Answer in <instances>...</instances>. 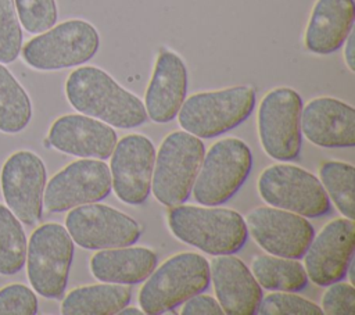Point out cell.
Segmentation results:
<instances>
[{
	"label": "cell",
	"mask_w": 355,
	"mask_h": 315,
	"mask_svg": "<svg viewBox=\"0 0 355 315\" xmlns=\"http://www.w3.org/2000/svg\"><path fill=\"white\" fill-rule=\"evenodd\" d=\"M65 97L80 114L119 129H132L147 121L143 101L94 65H79L65 80Z\"/></svg>",
	"instance_id": "obj_1"
},
{
	"label": "cell",
	"mask_w": 355,
	"mask_h": 315,
	"mask_svg": "<svg viewBox=\"0 0 355 315\" xmlns=\"http://www.w3.org/2000/svg\"><path fill=\"white\" fill-rule=\"evenodd\" d=\"M166 221L176 239L211 255L234 254L248 237L241 214L218 205L183 203L169 208Z\"/></svg>",
	"instance_id": "obj_2"
},
{
	"label": "cell",
	"mask_w": 355,
	"mask_h": 315,
	"mask_svg": "<svg viewBox=\"0 0 355 315\" xmlns=\"http://www.w3.org/2000/svg\"><path fill=\"white\" fill-rule=\"evenodd\" d=\"M209 286V262L197 253H178L155 266L139 290L144 314L158 315L182 305Z\"/></svg>",
	"instance_id": "obj_3"
},
{
	"label": "cell",
	"mask_w": 355,
	"mask_h": 315,
	"mask_svg": "<svg viewBox=\"0 0 355 315\" xmlns=\"http://www.w3.org/2000/svg\"><path fill=\"white\" fill-rule=\"evenodd\" d=\"M100 47L93 24L71 18L29 39L21 49L24 62L36 71H60L90 61Z\"/></svg>",
	"instance_id": "obj_4"
},
{
	"label": "cell",
	"mask_w": 355,
	"mask_h": 315,
	"mask_svg": "<svg viewBox=\"0 0 355 315\" xmlns=\"http://www.w3.org/2000/svg\"><path fill=\"white\" fill-rule=\"evenodd\" d=\"M254 107L255 90L248 85H236L190 94L176 117L183 130L200 139H211L244 122Z\"/></svg>",
	"instance_id": "obj_5"
},
{
	"label": "cell",
	"mask_w": 355,
	"mask_h": 315,
	"mask_svg": "<svg viewBox=\"0 0 355 315\" xmlns=\"http://www.w3.org/2000/svg\"><path fill=\"white\" fill-rule=\"evenodd\" d=\"M204 153L202 140L186 130H173L162 139L151 179V191L159 204L171 208L190 197Z\"/></svg>",
	"instance_id": "obj_6"
},
{
	"label": "cell",
	"mask_w": 355,
	"mask_h": 315,
	"mask_svg": "<svg viewBox=\"0 0 355 315\" xmlns=\"http://www.w3.org/2000/svg\"><path fill=\"white\" fill-rule=\"evenodd\" d=\"M252 168V153L239 137L216 140L204 153L191 194L198 204L220 205L247 180Z\"/></svg>",
	"instance_id": "obj_7"
},
{
	"label": "cell",
	"mask_w": 355,
	"mask_h": 315,
	"mask_svg": "<svg viewBox=\"0 0 355 315\" xmlns=\"http://www.w3.org/2000/svg\"><path fill=\"white\" fill-rule=\"evenodd\" d=\"M302 97L287 86L273 87L263 94L257 111V129L262 150L273 160H297L302 146Z\"/></svg>",
	"instance_id": "obj_8"
},
{
	"label": "cell",
	"mask_w": 355,
	"mask_h": 315,
	"mask_svg": "<svg viewBox=\"0 0 355 315\" xmlns=\"http://www.w3.org/2000/svg\"><path fill=\"white\" fill-rule=\"evenodd\" d=\"M73 258V240L65 226L47 222L37 226L26 247V273L32 289L44 298L64 294Z\"/></svg>",
	"instance_id": "obj_9"
},
{
	"label": "cell",
	"mask_w": 355,
	"mask_h": 315,
	"mask_svg": "<svg viewBox=\"0 0 355 315\" xmlns=\"http://www.w3.org/2000/svg\"><path fill=\"white\" fill-rule=\"evenodd\" d=\"M261 198L305 218H318L330 211V200L320 180L293 164H273L262 169L257 180Z\"/></svg>",
	"instance_id": "obj_10"
},
{
	"label": "cell",
	"mask_w": 355,
	"mask_h": 315,
	"mask_svg": "<svg viewBox=\"0 0 355 315\" xmlns=\"http://www.w3.org/2000/svg\"><path fill=\"white\" fill-rule=\"evenodd\" d=\"M65 228L73 243L86 250L135 244L143 230L136 219L100 201L71 208Z\"/></svg>",
	"instance_id": "obj_11"
},
{
	"label": "cell",
	"mask_w": 355,
	"mask_h": 315,
	"mask_svg": "<svg viewBox=\"0 0 355 315\" xmlns=\"http://www.w3.org/2000/svg\"><path fill=\"white\" fill-rule=\"evenodd\" d=\"M111 191V173L103 160L80 158L51 176L44 187L43 207L64 212L73 207L97 203Z\"/></svg>",
	"instance_id": "obj_12"
},
{
	"label": "cell",
	"mask_w": 355,
	"mask_h": 315,
	"mask_svg": "<svg viewBox=\"0 0 355 315\" xmlns=\"http://www.w3.org/2000/svg\"><path fill=\"white\" fill-rule=\"evenodd\" d=\"M46 179L43 160L31 150H18L4 161L0 172L1 193L21 223L32 226L40 221Z\"/></svg>",
	"instance_id": "obj_13"
},
{
	"label": "cell",
	"mask_w": 355,
	"mask_h": 315,
	"mask_svg": "<svg viewBox=\"0 0 355 315\" xmlns=\"http://www.w3.org/2000/svg\"><path fill=\"white\" fill-rule=\"evenodd\" d=\"M244 222L247 232L263 251L286 258H302L315 236V229L305 216L272 205L252 208Z\"/></svg>",
	"instance_id": "obj_14"
},
{
	"label": "cell",
	"mask_w": 355,
	"mask_h": 315,
	"mask_svg": "<svg viewBox=\"0 0 355 315\" xmlns=\"http://www.w3.org/2000/svg\"><path fill=\"white\" fill-rule=\"evenodd\" d=\"M111 189L129 205L143 204L151 191L155 160L153 142L140 133H129L116 140L111 153Z\"/></svg>",
	"instance_id": "obj_15"
},
{
	"label": "cell",
	"mask_w": 355,
	"mask_h": 315,
	"mask_svg": "<svg viewBox=\"0 0 355 315\" xmlns=\"http://www.w3.org/2000/svg\"><path fill=\"white\" fill-rule=\"evenodd\" d=\"M355 247L354 219L336 218L313 236L304 257V268L312 283L329 286L343 280L352 264Z\"/></svg>",
	"instance_id": "obj_16"
},
{
	"label": "cell",
	"mask_w": 355,
	"mask_h": 315,
	"mask_svg": "<svg viewBox=\"0 0 355 315\" xmlns=\"http://www.w3.org/2000/svg\"><path fill=\"white\" fill-rule=\"evenodd\" d=\"M114 128L85 114H65L50 126L47 143L65 154L79 158H110L116 143Z\"/></svg>",
	"instance_id": "obj_17"
},
{
	"label": "cell",
	"mask_w": 355,
	"mask_h": 315,
	"mask_svg": "<svg viewBox=\"0 0 355 315\" xmlns=\"http://www.w3.org/2000/svg\"><path fill=\"white\" fill-rule=\"evenodd\" d=\"M301 132L315 146L343 148L355 146V110L330 96H319L302 105Z\"/></svg>",
	"instance_id": "obj_18"
},
{
	"label": "cell",
	"mask_w": 355,
	"mask_h": 315,
	"mask_svg": "<svg viewBox=\"0 0 355 315\" xmlns=\"http://www.w3.org/2000/svg\"><path fill=\"white\" fill-rule=\"evenodd\" d=\"M189 75L182 57L162 49L154 62V68L144 94L147 118L157 124H166L176 118L187 94Z\"/></svg>",
	"instance_id": "obj_19"
},
{
	"label": "cell",
	"mask_w": 355,
	"mask_h": 315,
	"mask_svg": "<svg viewBox=\"0 0 355 315\" xmlns=\"http://www.w3.org/2000/svg\"><path fill=\"white\" fill-rule=\"evenodd\" d=\"M209 282L215 297L227 315H254L263 297L251 269L233 254L214 255L209 264Z\"/></svg>",
	"instance_id": "obj_20"
},
{
	"label": "cell",
	"mask_w": 355,
	"mask_h": 315,
	"mask_svg": "<svg viewBox=\"0 0 355 315\" xmlns=\"http://www.w3.org/2000/svg\"><path fill=\"white\" fill-rule=\"evenodd\" d=\"M354 0H315L305 31L304 46L318 56L337 51L354 28Z\"/></svg>",
	"instance_id": "obj_21"
},
{
	"label": "cell",
	"mask_w": 355,
	"mask_h": 315,
	"mask_svg": "<svg viewBox=\"0 0 355 315\" xmlns=\"http://www.w3.org/2000/svg\"><path fill=\"white\" fill-rule=\"evenodd\" d=\"M157 261L154 250L130 244L97 250L89 266L92 275L100 282L130 286L144 282L157 266Z\"/></svg>",
	"instance_id": "obj_22"
},
{
	"label": "cell",
	"mask_w": 355,
	"mask_h": 315,
	"mask_svg": "<svg viewBox=\"0 0 355 315\" xmlns=\"http://www.w3.org/2000/svg\"><path fill=\"white\" fill-rule=\"evenodd\" d=\"M130 298L132 290L128 284L103 282L68 291L60 311L64 315H115Z\"/></svg>",
	"instance_id": "obj_23"
},
{
	"label": "cell",
	"mask_w": 355,
	"mask_h": 315,
	"mask_svg": "<svg viewBox=\"0 0 355 315\" xmlns=\"http://www.w3.org/2000/svg\"><path fill=\"white\" fill-rule=\"evenodd\" d=\"M251 272L258 284L269 291H300L308 284V275L297 258L261 254L252 258Z\"/></svg>",
	"instance_id": "obj_24"
},
{
	"label": "cell",
	"mask_w": 355,
	"mask_h": 315,
	"mask_svg": "<svg viewBox=\"0 0 355 315\" xmlns=\"http://www.w3.org/2000/svg\"><path fill=\"white\" fill-rule=\"evenodd\" d=\"M32 119V101L28 92L0 62V132L14 135L22 132Z\"/></svg>",
	"instance_id": "obj_25"
},
{
	"label": "cell",
	"mask_w": 355,
	"mask_h": 315,
	"mask_svg": "<svg viewBox=\"0 0 355 315\" xmlns=\"http://www.w3.org/2000/svg\"><path fill=\"white\" fill-rule=\"evenodd\" d=\"M355 168L349 162L329 160L319 167V180L336 208L348 219H354Z\"/></svg>",
	"instance_id": "obj_26"
},
{
	"label": "cell",
	"mask_w": 355,
	"mask_h": 315,
	"mask_svg": "<svg viewBox=\"0 0 355 315\" xmlns=\"http://www.w3.org/2000/svg\"><path fill=\"white\" fill-rule=\"evenodd\" d=\"M26 247L21 221L8 207L0 204V275L11 276L24 268Z\"/></svg>",
	"instance_id": "obj_27"
},
{
	"label": "cell",
	"mask_w": 355,
	"mask_h": 315,
	"mask_svg": "<svg viewBox=\"0 0 355 315\" xmlns=\"http://www.w3.org/2000/svg\"><path fill=\"white\" fill-rule=\"evenodd\" d=\"M14 6L21 26L31 35L50 29L58 19L55 0H14Z\"/></svg>",
	"instance_id": "obj_28"
},
{
	"label": "cell",
	"mask_w": 355,
	"mask_h": 315,
	"mask_svg": "<svg viewBox=\"0 0 355 315\" xmlns=\"http://www.w3.org/2000/svg\"><path fill=\"white\" fill-rule=\"evenodd\" d=\"M22 26L14 0H0V62H14L22 49Z\"/></svg>",
	"instance_id": "obj_29"
},
{
	"label": "cell",
	"mask_w": 355,
	"mask_h": 315,
	"mask_svg": "<svg viewBox=\"0 0 355 315\" xmlns=\"http://www.w3.org/2000/svg\"><path fill=\"white\" fill-rule=\"evenodd\" d=\"M259 315H322V308L294 291H272L262 297Z\"/></svg>",
	"instance_id": "obj_30"
},
{
	"label": "cell",
	"mask_w": 355,
	"mask_h": 315,
	"mask_svg": "<svg viewBox=\"0 0 355 315\" xmlns=\"http://www.w3.org/2000/svg\"><path fill=\"white\" fill-rule=\"evenodd\" d=\"M37 309V297L31 287L11 283L0 289V315H35Z\"/></svg>",
	"instance_id": "obj_31"
},
{
	"label": "cell",
	"mask_w": 355,
	"mask_h": 315,
	"mask_svg": "<svg viewBox=\"0 0 355 315\" xmlns=\"http://www.w3.org/2000/svg\"><path fill=\"white\" fill-rule=\"evenodd\" d=\"M327 315H354L355 314V289L349 282H334L327 286L320 305Z\"/></svg>",
	"instance_id": "obj_32"
},
{
	"label": "cell",
	"mask_w": 355,
	"mask_h": 315,
	"mask_svg": "<svg viewBox=\"0 0 355 315\" xmlns=\"http://www.w3.org/2000/svg\"><path fill=\"white\" fill-rule=\"evenodd\" d=\"M222 307L218 300L198 293L190 298H187L180 308V315H222Z\"/></svg>",
	"instance_id": "obj_33"
},
{
	"label": "cell",
	"mask_w": 355,
	"mask_h": 315,
	"mask_svg": "<svg viewBox=\"0 0 355 315\" xmlns=\"http://www.w3.org/2000/svg\"><path fill=\"white\" fill-rule=\"evenodd\" d=\"M344 61L349 72H355V49H354V32L351 31L344 42Z\"/></svg>",
	"instance_id": "obj_34"
},
{
	"label": "cell",
	"mask_w": 355,
	"mask_h": 315,
	"mask_svg": "<svg viewBox=\"0 0 355 315\" xmlns=\"http://www.w3.org/2000/svg\"><path fill=\"white\" fill-rule=\"evenodd\" d=\"M118 314L119 315H143L144 312H143V309H140L137 307H128V305H125Z\"/></svg>",
	"instance_id": "obj_35"
}]
</instances>
